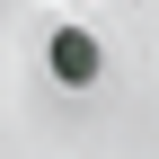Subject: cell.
<instances>
[{
    "label": "cell",
    "mask_w": 159,
    "mask_h": 159,
    "mask_svg": "<svg viewBox=\"0 0 159 159\" xmlns=\"http://www.w3.org/2000/svg\"><path fill=\"white\" fill-rule=\"evenodd\" d=\"M53 80H62V89H89L97 80V35L89 27H62L53 35Z\"/></svg>",
    "instance_id": "cell-1"
}]
</instances>
